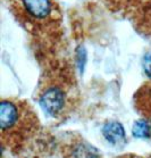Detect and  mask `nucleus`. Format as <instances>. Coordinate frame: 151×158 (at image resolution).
Instances as JSON below:
<instances>
[{"label":"nucleus","mask_w":151,"mask_h":158,"mask_svg":"<svg viewBox=\"0 0 151 158\" xmlns=\"http://www.w3.org/2000/svg\"><path fill=\"white\" fill-rule=\"evenodd\" d=\"M10 2L19 18L33 25H41L55 18L54 0H10Z\"/></svg>","instance_id":"obj_1"},{"label":"nucleus","mask_w":151,"mask_h":158,"mask_svg":"<svg viewBox=\"0 0 151 158\" xmlns=\"http://www.w3.org/2000/svg\"><path fill=\"white\" fill-rule=\"evenodd\" d=\"M32 111H29V106L11 100H4L0 104V129L5 135L21 122L29 121Z\"/></svg>","instance_id":"obj_2"},{"label":"nucleus","mask_w":151,"mask_h":158,"mask_svg":"<svg viewBox=\"0 0 151 158\" xmlns=\"http://www.w3.org/2000/svg\"><path fill=\"white\" fill-rule=\"evenodd\" d=\"M40 105L50 115H56L65 105V94L58 86L48 88L40 97Z\"/></svg>","instance_id":"obj_3"},{"label":"nucleus","mask_w":151,"mask_h":158,"mask_svg":"<svg viewBox=\"0 0 151 158\" xmlns=\"http://www.w3.org/2000/svg\"><path fill=\"white\" fill-rule=\"evenodd\" d=\"M104 138L110 143L119 144L125 141V131L122 124L118 122H109L102 127Z\"/></svg>","instance_id":"obj_4"},{"label":"nucleus","mask_w":151,"mask_h":158,"mask_svg":"<svg viewBox=\"0 0 151 158\" xmlns=\"http://www.w3.org/2000/svg\"><path fill=\"white\" fill-rule=\"evenodd\" d=\"M133 135L137 138H150L151 124L147 121H139L133 125Z\"/></svg>","instance_id":"obj_5"},{"label":"nucleus","mask_w":151,"mask_h":158,"mask_svg":"<svg viewBox=\"0 0 151 158\" xmlns=\"http://www.w3.org/2000/svg\"><path fill=\"white\" fill-rule=\"evenodd\" d=\"M102 1L110 10L119 11L127 8L131 4H133L135 0H102Z\"/></svg>","instance_id":"obj_6"},{"label":"nucleus","mask_w":151,"mask_h":158,"mask_svg":"<svg viewBox=\"0 0 151 158\" xmlns=\"http://www.w3.org/2000/svg\"><path fill=\"white\" fill-rule=\"evenodd\" d=\"M143 69H144L145 74L151 79V52H149V54H147L145 56H144Z\"/></svg>","instance_id":"obj_7"},{"label":"nucleus","mask_w":151,"mask_h":158,"mask_svg":"<svg viewBox=\"0 0 151 158\" xmlns=\"http://www.w3.org/2000/svg\"><path fill=\"white\" fill-rule=\"evenodd\" d=\"M150 124H151V121H150Z\"/></svg>","instance_id":"obj_8"}]
</instances>
